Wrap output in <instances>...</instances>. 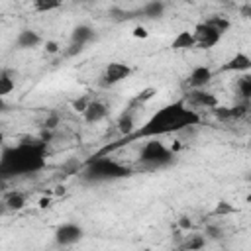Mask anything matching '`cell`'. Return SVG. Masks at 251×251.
Returning <instances> with one entry per match:
<instances>
[{
    "label": "cell",
    "mask_w": 251,
    "mask_h": 251,
    "mask_svg": "<svg viewBox=\"0 0 251 251\" xmlns=\"http://www.w3.org/2000/svg\"><path fill=\"white\" fill-rule=\"evenodd\" d=\"M47 139L43 137H22L16 145H8L0 155V175L2 178L33 175L45 167Z\"/></svg>",
    "instance_id": "6da1fadb"
},
{
    "label": "cell",
    "mask_w": 251,
    "mask_h": 251,
    "mask_svg": "<svg viewBox=\"0 0 251 251\" xmlns=\"http://www.w3.org/2000/svg\"><path fill=\"white\" fill-rule=\"evenodd\" d=\"M200 124V114L192 110L184 98L171 102L163 108H159L139 129L133 137L137 139H159L161 135L178 133L184 129H190Z\"/></svg>",
    "instance_id": "7a4b0ae2"
},
{
    "label": "cell",
    "mask_w": 251,
    "mask_h": 251,
    "mask_svg": "<svg viewBox=\"0 0 251 251\" xmlns=\"http://www.w3.org/2000/svg\"><path fill=\"white\" fill-rule=\"evenodd\" d=\"M129 175H131V169L112 157H94L82 169V178L86 182H108V180L112 182V180L126 178Z\"/></svg>",
    "instance_id": "3957f363"
},
{
    "label": "cell",
    "mask_w": 251,
    "mask_h": 251,
    "mask_svg": "<svg viewBox=\"0 0 251 251\" xmlns=\"http://www.w3.org/2000/svg\"><path fill=\"white\" fill-rule=\"evenodd\" d=\"M137 163L147 169V171H157V169H165L169 165L175 163V153L159 139H147L141 149H139V157Z\"/></svg>",
    "instance_id": "277c9868"
},
{
    "label": "cell",
    "mask_w": 251,
    "mask_h": 251,
    "mask_svg": "<svg viewBox=\"0 0 251 251\" xmlns=\"http://www.w3.org/2000/svg\"><path fill=\"white\" fill-rule=\"evenodd\" d=\"M192 33H194V41H196V47L198 49H212L222 39V33L214 25H210L206 20L204 22H198L194 25Z\"/></svg>",
    "instance_id": "5b68a950"
},
{
    "label": "cell",
    "mask_w": 251,
    "mask_h": 251,
    "mask_svg": "<svg viewBox=\"0 0 251 251\" xmlns=\"http://www.w3.org/2000/svg\"><path fill=\"white\" fill-rule=\"evenodd\" d=\"M84 237V229L75 222H65L55 229V243L61 247H69L78 243Z\"/></svg>",
    "instance_id": "8992f818"
},
{
    "label": "cell",
    "mask_w": 251,
    "mask_h": 251,
    "mask_svg": "<svg viewBox=\"0 0 251 251\" xmlns=\"http://www.w3.org/2000/svg\"><path fill=\"white\" fill-rule=\"evenodd\" d=\"M131 75V67L127 65V63H122V61H112V63H108L106 65V69H104V73H102V80H100V84L102 86H114V84H118V82H122L124 78H127Z\"/></svg>",
    "instance_id": "52a82bcc"
},
{
    "label": "cell",
    "mask_w": 251,
    "mask_h": 251,
    "mask_svg": "<svg viewBox=\"0 0 251 251\" xmlns=\"http://www.w3.org/2000/svg\"><path fill=\"white\" fill-rule=\"evenodd\" d=\"M94 37H96V33H94V29H92L90 25H86V24L76 25V27L71 31V43H69L71 49L67 51V55H76V53H80V51L84 49V45H88Z\"/></svg>",
    "instance_id": "ba28073f"
},
{
    "label": "cell",
    "mask_w": 251,
    "mask_h": 251,
    "mask_svg": "<svg viewBox=\"0 0 251 251\" xmlns=\"http://www.w3.org/2000/svg\"><path fill=\"white\" fill-rule=\"evenodd\" d=\"M184 102L194 110V108H204V110H216L220 106L216 94L208 92L206 88L204 90H188L184 94Z\"/></svg>",
    "instance_id": "9c48e42d"
},
{
    "label": "cell",
    "mask_w": 251,
    "mask_h": 251,
    "mask_svg": "<svg viewBox=\"0 0 251 251\" xmlns=\"http://www.w3.org/2000/svg\"><path fill=\"white\" fill-rule=\"evenodd\" d=\"M222 73H237V75H247L251 73V57L245 51H237L231 55L220 69Z\"/></svg>",
    "instance_id": "30bf717a"
},
{
    "label": "cell",
    "mask_w": 251,
    "mask_h": 251,
    "mask_svg": "<svg viewBox=\"0 0 251 251\" xmlns=\"http://www.w3.org/2000/svg\"><path fill=\"white\" fill-rule=\"evenodd\" d=\"M212 78H214L212 69L206 67V65H198V67H194V69L190 71L186 82H188V88H190V90H204V88L210 84Z\"/></svg>",
    "instance_id": "8fae6325"
},
{
    "label": "cell",
    "mask_w": 251,
    "mask_h": 251,
    "mask_svg": "<svg viewBox=\"0 0 251 251\" xmlns=\"http://www.w3.org/2000/svg\"><path fill=\"white\" fill-rule=\"evenodd\" d=\"M41 35L35 31V29H29V27H25V29H22L20 33H18V37H16V47L18 49H35V47H39L41 45Z\"/></svg>",
    "instance_id": "7c38bea8"
},
{
    "label": "cell",
    "mask_w": 251,
    "mask_h": 251,
    "mask_svg": "<svg viewBox=\"0 0 251 251\" xmlns=\"http://www.w3.org/2000/svg\"><path fill=\"white\" fill-rule=\"evenodd\" d=\"M106 116H108V106L104 102H100V100H92L90 106L86 108V112L82 114V118H84L86 124H98Z\"/></svg>",
    "instance_id": "4fadbf2b"
},
{
    "label": "cell",
    "mask_w": 251,
    "mask_h": 251,
    "mask_svg": "<svg viewBox=\"0 0 251 251\" xmlns=\"http://www.w3.org/2000/svg\"><path fill=\"white\" fill-rule=\"evenodd\" d=\"M171 47L175 51H186V49H194L196 47V41H194V33L184 29V31H178L175 35V39L171 41Z\"/></svg>",
    "instance_id": "5bb4252c"
},
{
    "label": "cell",
    "mask_w": 251,
    "mask_h": 251,
    "mask_svg": "<svg viewBox=\"0 0 251 251\" xmlns=\"http://www.w3.org/2000/svg\"><path fill=\"white\" fill-rule=\"evenodd\" d=\"M116 126H118V131H120L122 135H129V133L133 131V126H135V110L126 108V110L118 116Z\"/></svg>",
    "instance_id": "9a60e30c"
},
{
    "label": "cell",
    "mask_w": 251,
    "mask_h": 251,
    "mask_svg": "<svg viewBox=\"0 0 251 251\" xmlns=\"http://www.w3.org/2000/svg\"><path fill=\"white\" fill-rule=\"evenodd\" d=\"M165 2H161V0H153V2H147V4H143L139 10H137V14H141V16H145V18H149V20H157V18H161L163 14H165Z\"/></svg>",
    "instance_id": "2e32d148"
},
{
    "label": "cell",
    "mask_w": 251,
    "mask_h": 251,
    "mask_svg": "<svg viewBox=\"0 0 251 251\" xmlns=\"http://www.w3.org/2000/svg\"><path fill=\"white\" fill-rule=\"evenodd\" d=\"M16 88V73L12 69H2L0 71V96H8Z\"/></svg>",
    "instance_id": "e0dca14e"
},
{
    "label": "cell",
    "mask_w": 251,
    "mask_h": 251,
    "mask_svg": "<svg viewBox=\"0 0 251 251\" xmlns=\"http://www.w3.org/2000/svg\"><path fill=\"white\" fill-rule=\"evenodd\" d=\"M25 206V196L22 194V192H16V190H12V192H6L4 194V208L6 210H22Z\"/></svg>",
    "instance_id": "ac0fdd59"
},
{
    "label": "cell",
    "mask_w": 251,
    "mask_h": 251,
    "mask_svg": "<svg viewBox=\"0 0 251 251\" xmlns=\"http://www.w3.org/2000/svg\"><path fill=\"white\" fill-rule=\"evenodd\" d=\"M235 92L241 100H251V73L241 75L235 80Z\"/></svg>",
    "instance_id": "d6986e66"
},
{
    "label": "cell",
    "mask_w": 251,
    "mask_h": 251,
    "mask_svg": "<svg viewBox=\"0 0 251 251\" xmlns=\"http://www.w3.org/2000/svg\"><path fill=\"white\" fill-rule=\"evenodd\" d=\"M216 118L220 120H233V118H239L245 114V106H231V108H224V106H218L214 110Z\"/></svg>",
    "instance_id": "ffe728a7"
},
{
    "label": "cell",
    "mask_w": 251,
    "mask_h": 251,
    "mask_svg": "<svg viewBox=\"0 0 251 251\" xmlns=\"http://www.w3.org/2000/svg\"><path fill=\"white\" fill-rule=\"evenodd\" d=\"M155 92H157V90H155V88H151V86H149V88H143L141 92H137V94L131 98V102H129V106H127V108L135 110V106H139V104H145L147 100H151V98L155 96Z\"/></svg>",
    "instance_id": "44dd1931"
},
{
    "label": "cell",
    "mask_w": 251,
    "mask_h": 251,
    "mask_svg": "<svg viewBox=\"0 0 251 251\" xmlns=\"http://www.w3.org/2000/svg\"><path fill=\"white\" fill-rule=\"evenodd\" d=\"M206 22H208L210 25H214V27H216V29H218L222 35H224V33L229 29V25H231V22H229L226 16H210Z\"/></svg>",
    "instance_id": "7402d4cb"
},
{
    "label": "cell",
    "mask_w": 251,
    "mask_h": 251,
    "mask_svg": "<svg viewBox=\"0 0 251 251\" xmlns=\"http://www.w3.org/2000/svg\"><path fill=\"white\" fill-rule=\"evenodd\" d=\"M31 6H33L35 12H51V10L61 8V2H57V0H35Z\"/></svg>",
    "instance_id": "603a6c76"
},
{
    "label": "cell",
    "mask_w": 251,
    "mask_h": 251,
    "mask_svg": "<svg viewBox=\"0 0 251 251\" xmlns=\"http://www.w3.org/2000/svg\"><path fill=\"white\" fill-rule=\"evenodd\" d=\"M90 102H92V98L90 96H80V98H76V100H73V110L75 112H78V114H84L86 112V108L90 106Z\"/></svg>",
    "instance_id": "cb8c5ba5"
},
{
    "label": "cell",
    "mask_w": 251,
    "mask_h": 251,
    "mask_svg": "<svg viewBox=\"0 0 251 251\" xmlns=\"http://www.w3.org/2000/svg\"><path fill=\"white\" fill-rule=\"evenodd\" d=\"M204 243H206V237H204V235H192V237L184 243V249H188V251L200 249V247H204Z\"/></svg>",
    "instance_id": "d4e9b609"
},
{
    "label": "cell",
    "mask_w": 251,
    "mask_h": 251,
    "mask_svg": "<svg viewBox=\"0 0 251 251\" xmlns=\"http://www.w3.org/2000/svg\"><path fill=\"white\" fill-rule=\"evenodd\" d=\"M222 227H218V226H208L206 227V231H204V237H210V239H220L222 237Z\"/></svg>",
    "instance_id": "484cf974"
},
{
    "label": "cell",
    "mask_w": 251,
    "mask_h": 251,
    "mask_svg": "<svg viewBox=\"0 0 251 251\" xmlns=\"http://www.w3.org/2000/svg\"><path fill=\"white\" fill-rule=\"evenodd\" d=\"M229 212H233V208L227 204V202H220L218 206H216V210H214V214H229Z\"/></svg>",
    "instance_id": "4316f807"
},
{
    "label": "cell",
    "mask_w": 251,
    "mask_h": 251,
    "mask_svg": "<svg viewBox=\"0 0 251 251\" xmlns=\"http://www.w3.org/2000/svg\"><path fill=\"white\" fill-rule=\"evenodd\" d=\"M57 122H59V116H57V114H51V116L45 120V127H49V129H51V127H55V126H57Z\"/></svg>",
    "instance_id": "83f0119b"
},
{
    "label": "cell",
    "mask_w": 251,
    "mask_h": 251,
    "mask_svg": "<svg viewBox=\"0 0 251 251\" xmlns=\"http://www.w3.org/2000/svg\"><path fill=\"white\" fill-rule=\"evenodd\" d=\"M149 35V31L145 29V27H141V25H137L135 29H133V37H147Z\"/></svg>",
    "instance_id": "f1b7e54d"
},
{
    "label": "cell",
    "mask_w": 251,
    "mask_h": 251,
    "mask_svg": "<svg viewBox=\"0 0 251 251\" xmlns=\"http://www.w3.org/2000/svg\"><path fill=\"white\" fill-rule=\"evenodd\" d=\"M45 51H47V53H57V51H59L57 41H47V43H45Z\"/></svg>",
    "instance_id": "f546056e"
},
{
    "label": "cell",
    "mask_w": 251,
    "mask_h": 251,
    "mask_svg": "<svg viewBox=\"0 0 251 251\" xmlns=\"http://www.w3.org/2000/svg\"><path fill=\"white\" fill-rule=\"evenodd\" d=\"M241 16H243V18H251V4L241 6Z\"/></svg>",
    "instance_id": "4dcf8cb0"
},
{
    "label": "cell",
    "mask_w": 251,
    "mask_h": 251,
    "mask_svg": "<svg viewBox=\"0 0 251 251\" xmlns=\"http://www.w3.org/2000/svg\"><path fill=\"white\" fill-rule=\"evenodd\" d=\"M178 226L186 229V227H190V220H188V218H180V222H178Z\"/></svg>",
    "instance_id": "1f68e13d"
},
{
    "label": "cell",
    "mask_w": 251,
    "mask_h": 251,
    "mask_svg": "<svg viewBox=\"0 0 251 251\" xmlns=\"http://www.w3.org/2000/svg\"><path fill=\"white\" fill-rule=\"evenodd\" d=\"M39 206H41V208H45V206H49V200H45V198H43V200L39 202Z\"/></svg>",
    "instance_id": "d6a6232c"
},
{
    "label": "cell",
    "mask_w": 251,
    "mask_h": 251,
    "mask_svg": "<svg viewBox=\"0 0 251 251\" xmlns=\"http://www.w3.org/2000/svg\"><path fill=\"white\" fill-rule=\"evenodd\" d=\"M247 178H249V182H251V173H249V176H247Z\"/></svg>",
    "instance_id": "836d02e7"
}]
</instances>
